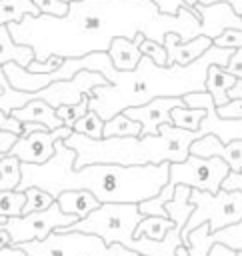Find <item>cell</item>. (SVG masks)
I'll return each mask as SVG.
<instances>
[{"instance_id":"6da1fadb","label":"cell","mask_w":242,"mask_h":256,"mask_svg":"<svg viewBox=\"0 0 242 256\" xmlns=\"http://www.w3.org/2000/svg\"><path fill=\"white\" fill-rule=\"evenodd\" d=\"M8 28L18 44L34 48L36 60H46L108 52L114 38L134 40L140 32L162 44L170 32L192 40L202 34V20L188 6L166 14L154 0H72L66 16L28 14Z\"/></svg>"},{"instance_id":"7a4b0ae2","label":"cell","mask_w":242,"mask_h":256,"mask_svg":"<svg viewBox=\"0 0 242 256\" xmlns=\"http://www.w3.org/2000/svg\"><path fill=\"white\" fill-rule=\"evenodd\" d=\"M76 150L64 140L56 142V152L44 164L22 162L18 190L40 186L54 198L64 190H88L100 202H134L140 204L156 196L170 178V162L162 164H86L74 168Z\"/></svg>"},{"instance_id":"3957f363","label":"cell","mask_w":242,"mask_h":256,"mask_svg":"<svg viewBox=\"0 0 242 256\" xmlns=\"http://www.w3.org/2000/svg\"><path fill=\"white\" fill-rule=\"evenodd\" d=\"M236 48L212 44L198 60L190 64L160 66L150 56H142L134 70H118L108 62L102 74L108 84L96 86L90 92V110L104 120L130 106H142L158 96H184L188 92L206 90V76L212 64L226 66Z\"/></svg>"},{"instance_id":"277c9868","label":"cell","mask_w":242,"mask_h":256,"mask_svg":"<svg viewBox=\"0 0 242 256\" xmlns=\"http://www.w3.org/2000/svg\"><path fill=\"white\" fill-rule=\"evenodd\" d=\"M200 130H186L174 124H162L160 134L146 136H112V138H90L80 132H72L64 142L76 150L74 168L86 164H162L182 162L190 156L194 140L202 138Z\"/></svg>"},{"instance_id":"5b68a950","label":"cell","mask_w":242,"mask_h":256,"mask_svg":"<svg viewBox=\"0 0 242 256\" xmlns=\"http://www.w3.org/2000/svg\"><path fill=\"white\" fill-rule=\"evenodd\" d=\"M28 256H140L120 242L106 244L100 236L80 230H52L46 240L18 242Z\"/></svg>"},{"instance_id":"8992f818","label":"cell","mask_w":242,"mask_h":256,"mask_svg":"<svg viewBox=\"0 0 242 256\" xmlns=\"http://www.w3.org/2000/svg\"><path fill=\"white\" fill-rule=\"evenodd\" d=\"M142 218L144 214L134 202H102L86 218H80L78 222L56 230H80L100 236L106 244L120 242L128 248V244L134 240V230Z\"/></svg>"},{"instance_id":"52a82bcc","label":"cell","mask_w":242,"mask_h":256,"mask_svg":"<svg viewBox=\"0 0 242 256\" xmlns=\"http://www.w3.org/2000/svg\"><path fill=\"white\" fill-rule=\"evenodd\" d=\"M190 202L194 204V210L188 222L184 224L182 238H186L194 228H198L204 222H208L210 230L216 232L242 218V192L238 190L230 192L220 188L218 192H208V190L192 188Z\"/></svg>"},{"instance_id":"ba28073f","label":"cell","mask_w":242,"mask_h":256,"mask_svg":"<svg viewBox=\"0 0 242 256\" xmlns=\"http://www.w3.org/2000/svg\"><path fill=\"white\" fill-rule=\"evenodd\" d=\"M80 218L76 214H66L58 202H52L44 210H34L30 214L20 216H8L4 228L12 236V242H28V240H46L52 230L70 226L78 222Z\"/></svg>"},{"instance_id":"9c48e42d","label":"cell","mask_w":242,"mask_h":256,"mask_svg":"<svg viewBox=\"0 0 242 256\" xmlns=\"http://www.w3.org/2000/svg\"><path fill=\"white\" fill-rule=\"evenodd\" d=\"M102 84H108V78L102 72L80 70L70 80H56V82L48 84L46 88L38 90L36 98H42L48 104H52L54 108H58V106H64V104L80 102L86 94H90L96 86H102Z\"/></svg>"},{"instance_id":"30bf717a","label":"cell","mask_w":242,"mask_h":256,"mask_svg":"<svg viewBox=\"0 0 242 256\" xmlns=\"http://www.w3.org/2000/svg\"><path fill=\"white\" fill-rule=\"evenodd\" d=\"M186 106H192V108H204L206 110V116L202 118L200 122V132L206 136V134H214L218 136L224 144L232 142V140H238L242 138V118H222L218 114V108H216V102L212 98V94L208 90H202V92H188L182 96Z\"/></svg>"},{"instance_id":"8fae6325","label":"cell","mask_w":242,"mask_h":256,"mask_svg":"<svg viewBox=\"0 0 242 256\" xmlns=\"http://www.w3.org/2000/svg\"><path fill=\"white\" fill-rule=\"evenodd\" d=\"M72 132H74V128L60 126V128H54V130H34L30 134H20L8 154L16 156L20 162L44 164L46 160H50L54 156L56 142L66 140Z\"/></svg>"},{"instance_id":"7c38bea8","label":"cell","mask_w":242,"mask_h":256,"mask_svg":"<svg viewBox=\"0 0 242 256\" xmlns=\"http://www.w3.org/2000/svg\"><path fill=\"white\" fill-rule=\"evenodd\" d=\"M176 106H186L182 96H158L142 106H130L124 112L142 124V136H146V134H160L162 124H174L172 110Z\"/></svg>"},{"instance_id":"4fadbf2b","label":"cell","mask_w":242,"mask_h":256,"mask_svg":"<svg viewBox=\"0 0 242 256\" xmlns=\"http://www.w3.org/2000/svg\"><path fill=\"white\" fill-rule=\"evenodd\" d=\"M190 154L204 156V158L218 156V158H222V160L228 162L230 170H234V172H240L242 170V138L224 144L218 136L206 134V136H202V138H198V140L192 142Z\"/></svg>"},{"instance_id":"5bb4252c","label":"cell","mask_w":242,"mask_h":256,"mask_svg":"<svg viewBox=\"0 0 242 256\" xmlns=\"http://www.w3.org/2000/svg\"><path fill=\"white\" fill-rule=\"evenodd\" d=\"M212 44H214V40L204 34H200L192 40H182L176 32L166 34L164 46L168 52V66L170 64H190V62L198 60Z\"/></svg>"},{"instance_id":"9a60e30c","label":"cell","mask_w":242,"mask_h":256,"mask_svg":"<svg viewBox=\"0 0 242 256\" xmlns=\"http://www.w3.org/2000/svg\"><path fill=\"white\" fill-rule=\"evenodd\" d=\"M10 114L16 116L20 122H40V124H44L48 130L66 126V124L62 122V118L56 114V108H54L52 104H48L46 100H42V98H34V100H30L28 104H24V106L12 110Z\"/></svg>"},{"instance_id":"2e32d148","label":"cell","mask_w":242,"mask_h":256,"mask_svg":"<svg viewBox=\"0 0 242 256\" xmlns=\"http://www.w3.org/2000/svg\"><path fill=\"white\" fill-rule=\"evenodd\" d=\"M144 38H146V36H144L142 32L136 34L134 40L124 38V36L114 38L112 44H110V48H108V54H110V58H112L114 68H118V70H134V68L138 66L140 58L144 56V54L140 52V42H142Z\"/></svg>"},{"instance_id":"e0dca14e","label":"cell","mask_w":242,"mask_h":256,"mask_svg":"<svg viewBox=\"0 0 242 256\" xmlns=\"http://www.w3.org/2000/svg\"><path fill=\"white\" fill-rule=\"evenodd\" d=\"M36 58L34 48L26 44H18L8 28V24H0V66L6 62H16L24 68L30 66V62Z\"/></svg>"},{"instance_id":"ac0fdd59","label":"cell","mask_w":242,"mask_h":256,"mask_svg":"<svg viewBox=\"0 0 242 256\" xmlns=\"http://www.w3.org/2000/svg\"><path fill=\"white\" fill-rule=\"evenodd\" d=\"M56 202L66 214H76L78 218H86L92 210H96L102 204L88 190H64L56 196Z\"/></svg>"},{"instance_id":"d6986e66","label":"cell","mask_w":242,"mask_h":256,"mask_svg":"<svg viewBox=\"0 0 242 256\" xmlns=\"http://www.w3.org/2000/svg\"><path fill=\"white\" fill-rule=\"evenodd\" d=\"M236 76L230 74L224 66H218V64H212L208 68V76H206V90L212 94L216 106H224L226 102H230V96H228V90L236 84Z\"/></svg>"},{"instance_id":"ffe728a7","label":"cell","mask_w":242,"mask_h":256,"mask_svg":"<svg viewBox=\"0 0 242 256\" xmlns=\"http://www.w3.org/2000/svg\"><path fill=\"white\" fill-rule=\"evenodd\" d=\"M28 14H42L34 0H0V24L20 22Z\"/></svg>"},{"instance_id":"44dd1931","label":"cell","mask_w":242,"mask_h":256,"mask_svg":"<svg viewBox=\"0 0 242 256\" xmlns=\"http://www.w3.org/2000/svg\"><path fill=\"white\" fill-rule=\"evenodd\" d=\"M112 136H142V124L130 118L126 112H118L104 120V138Z\"/></svg>"},{"instance_id":"7402d4cb","label":"cell","mask_w":242,"mask_h":256,"mask_svg":"<svg viewBox=\"0 0 242 256\" xmlns=\"http://www.w3.org/2000/svg\"><path fill=\"white\" fill-rule=\"evenodd\" d=\"M174 224L176 222L168 216H144L140 220V224L136 226V230H134V238L146 236V238H152V240H162Z\"/></svg>"},{"instance_id":"603a6c76","label":"cell","mask_w":242,"mask_h":256,"mask_svg":"<svg viewBox=\"0 0 242 256\" xmlns=\"http://www.w3.org/2000/svg\"><path fill=\"white\" fill-rule=\"evenodd\" d=\"M214 242H222L234 250H242V218L230 226H224L216 232H208L206 234V244L208 248H212Z\"/></svg>"},{"instance_id":"cb8c5ba5","label":"cell","mask_w":242,"mask_h":256,"mask_svg":"<svg viewBox=\"0 0 242 256\" xmlns=\"http://www.w3.org/2000/svg\"><path fill=\"white\" fill-rule=\"evenodd\" d=\"M206 116L204 108H192V106H176L172 110V122L178 128L186 130H200V122Z\"/></svg>"},{"instance_id":"d4e9b609","label":"cell","mask_w":242,"mask_h":256,"mask_svg":"<svg viewBox=\"0 0 242 256\" xmlns=\"http://www.w3.org/2000/svg\"><path fill=\"white\" fill-rule=\"evenodd\" d=\"M26 204L24 190H2L0 192V216H20Z\"/></svg>"},{"instance_id":"484cf974","label":"cell","mask_w":242,"mask_h":256,"mask_svg":"<svg viewBox=\"0 0 242 256\" xmlns=\"http://www.w3.org/2000/svg\"><path fill=\"white\" fill-rule=\"evenodd\" d=\"M74 132H80V134L90 136V138H104V118L98 112L88 110L74 124Z\"/></svg>"},{"instance_id":"4316f807","label":"cell","mask_w":242,"mask_h":256,"mask_svg":"<svg viewBox=\"0 0 242 256\" xmlns=\"http://www.w3.org/2000/svg\"><path fill=\"white\" fill-rule=\"evenodd\" d=\"M24 192H26V204H24V208H22V214H30V212H34V210H44V208H48L52 202H56V198H54L48 190H44V188H40V186H30V188H26Z\"/></svg>"},{"instance_id":"83f0119b","label":"cell","mask_w":242,"mask_h":256,"mask_svg":"<svg viewBox=\"0 0 242 256\" xmlns=\"http://www.w3.org/2000/svg\"><path fill=\"white\" fill-rule=\"evenodd\" d=\"M90 110V94H86L80 102L76 104H64V106H58L56 108V114L62 118V122L70 128H74V124Z\"/></svg>"},{"instance_id":"f1b7e54d","label":"cell","mask_w":242,"mask_h":256,"mask_svg":"<svg viewBox=\"0 0 242 256\" xmlns=\"http://www.w3.org/2000/svg\"><path fill=\"white\" fill-rule=\"evenodd\" d=\"M140 52L150 56L156 64L160 66H168V52H166V46L158 40H152V38H144L140 42Z\"/></svg>"},{"instance_id":"f546056e","label":"cell","mask_w":242,"mask_h":256,"mask_svg":"<svg viewBox=\"0 0 242 256\" xmlns=\"http://www.w3.org/2000/svg\"><path fill=\"white\" fill-rule=\"evenodd\" d=\"M214 44L222 46V48H242V30L226 28L220 36L214 38Z\"/></svg>"},{"instance_id":"4dcf8cb0","label":"cell","mask_w":242,"mask_h":256,"mask_svg":"<svg viewBox=\"0 0 242 256\" xmlns=\"http://www.w3.org/2000/svg\"><path fill=\"white\" fill-rule=\"evenodd\" d=\"M34 2L42 14H50V16H66L68 4H70L64 0H34Z\"/></svg>"},{"instance_id":"1f68e13d","label":"cell","mask_w":242,"mask_h":256,"mask_svg":"<svg viewBox=\"0 0 242 256\" xmlns=\"http://www.w3.org/2000/svg\"><path fill=\"white\" fill-rule=\"evenodd\" d=\"M62 62H64V58L62 56H56V54L48 56L46 60H36L34 58L30 62L28 70H32V72H54V70H58L62 66Z\"/></svg>"},{"instance_id":"d6a6232c","label":"cell","mask_w":242,"mask_h":256,"mask_svg":"<svg viewBox=\"0 0 242 256\" xmlns=\"http://www.w3.org/2000/svg\"><path fill=\"white\" fill-rule=\"evenodd\" d=\"M222 118H242V98H232L224 106H216Z\"/></svg>"},{"instance_id":"836d02e7","label":"cell","mask_w":242,"mask_h":256,"mask_svg":"<svg viewBox=\"0 0 242 256\" xmlns=\"http://www.w3.org/2000/svg\"><path fill=\"white\" fill-rule=\"evenodd\" d=\"M0 130H8V132H14L20 136L22 134V122L16 116L0 110Z\"/></svg>"},{"instance_id":"e575fe53","label":"cell","mask_w":242,"mask_h":256,"mask_svg":"<svg viewBox=\"0 0 242 256\" xmlns=\"http://www.w3.org/2000/svg\"><path fill=\"white\" fill-rule=\"evenodd\" d=\"M224 68L230 74H234L236 78H242V48H236L234 50V54L230 56V60H228V64Z\"/></svg>"},{"instance_id":"d590c367","label":"cell","mask_w":242,"mask_h":256,"mask_svg":"<svg viewBox=\"0 0 242 256\" xmlns=\"http://www.w3.org/2000/svg\"><path fill=\"white\" fill-rule=\"evenodd\" d=\"M222 188H224V190H230V192H234V190L242 192V170H240V172L230 170L228 176H226L224 182H222Z\"/></svg>"},{"instance_id":"8d00e7d4","label":"cell","mask_w":242,"mask_h":256,"mask_svg":"<svg viewBox=\"0 0 242 256\" xmlns=\"http://www.w3.org/2000/svg\"><path fill=\"white\" fill-rule=\"evenodd\" d=\"M16 140H18V134L8 132V130H0V154H8Z\"/></svg>"},{"instance_id":"74e56055","label":"cell","mask_w":242,"mask_h":256,"mask_svg":"<svg viewBox=\"0 0 242 256\" xmlns=\"http://www.w3.org/2000/svg\"><path fill=\"white\" fill-rule=\"evenodd\" d=\"M154 2H156L158 8H160L162 12H166V14H178V10H180L182 6H186L184 0H154Z\"/></svg>"},{"instance_id":"f35d334b","label":"cell","mask_w":242,"mask_h":256,"mask_svg":"<svg viewBox=\"0 0 242 256\" xmlns=\"http://www.w3.org/2000/svg\"><path fill=\"white\" fill-rule=\"evenodd\" d=\"M236 252L238 250H234V248H230V246H226L222 242H214L210 252H208V256H236Z\"/></svg>"},{"instance_id":"ab89813d","label":"cell","mask_w":242,"mask_h":256,"mask_svg":"<svg viewBox=\"0 0 242 256\" xmlns=\"http://www.w3.org/2000/svg\"><path fill=\"white\" fill-rule=\"evenodd\" d=\"M6 220H8V216H0V248H6V246H14V242H12V236H10V234H8V230L4 228Z\"/></svg>"},{"instance_id":"60d3db41","label":"cell","mask_w":242,"mask_h":256,"mask_svg":"<svg viewBox=\"0 0 242 256\" xmlns=\"http://www.w3.org/2000/svg\"><path fill=\"white\" fill-rule=\"evenodd\" d=\"M0 256H28L22 248H18L16 244L14 246H6V248H0Z\"/></svg>"},{"instance_id":"b9f144b4","label":"cell","mask_w":242,"mask_h":256,"mask_svg":"<svg viewBox=\"0 0 242 256\" xmlns=\"http://www.w3.org/2000/svg\"><path fill=\"white\" fill-rule=\"evenodd\" d=\"M228 96H230V100H232V98H242V78H238L236 84L228 90Z\"/></svg>"},{"instance_id":"7bdbcfd3","label":"cell","mask_w":242,"mask_h":256,"mask_svg":"<svg viewBox=\"0 0 242 256\" xmlns=\"http://www.w3.org/2000/svg\"><path fill=\"white\" fill-rule=\"evenodd\" d=\"M176 256H190V252H188V248H186V246H178Z\"/></svg>"},{"instance_id":"ee69618b","label":"cell","mask_w":242,"mask_h":256,"mask_svg":"<svg viewBox=\"0 0 242 256\" xmlns=\"http://www.w3.org/2000/svg\"><path fill=\"white\" fill-rule=\"evenodd\" d=\"M184 2H186V6H188V8L192 10V8L196 6V2H198V0H184ZM192 12H194V10H192Z\"/></svg>"},{"instance_id":"f6af8a7d","label":"cell","mask_w":242,"mask_h":256,"mask_svg":"<svg viewBox=\"0 0 242 256\" xmlns=\"http://www.w3.org/2000/svg\"><path fill=\"white\" fill-rule=\"evenodd\" d=\"M6 90H8V88H4V86H0V94H4Z\"/></svg>"},{"instance_id":"bcb514c9","label":"cell","mask_w":242,"mask_h":256,"mask_svg":"<svg viewBox=\"0 0 242 256\" xmlns=\"http://www.w3.org/2000/svg\"><path fill=\"white\" fill-rule=\"evenodd\" d=\"M236 256H242V250H238V252H236Z\"/></svg>"},{"instance_id":"7dc6e473","label":"cell","mask_w":242,"mask_h":256,"mask_svg":"<svg viewBox=\"0 0 242 256\" xmlns=\"http://www.w3.org/2000/svg\"><path fill=\"white\" fill-rule=\"evenodd\" d=\"M64 2H72V0H64Z\"/></svg>"}]
</instances>
